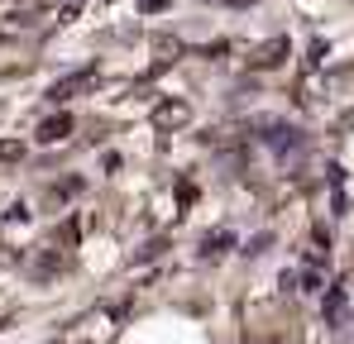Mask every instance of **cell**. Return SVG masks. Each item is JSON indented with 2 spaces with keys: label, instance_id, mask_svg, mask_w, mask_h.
<instances>
[{
  "label": "cell",
  "instance_id": "obj_1",
  "mask_svg": "<svg viewBox=\"0 0 354 344\" xmlns=\"http://www.w3.org/2000/svg\"><path fill=\"white\" fill-rule=\"evenodd\" d=\"M91 82H96V67H82V72H72V77H62V82L48 86V101H53V106H58V101H72V96L86 91Z\"/></svg>",
  "mask_w": 354,
  "mask_h": 344
},
{
  "label": "cell",
  "instance_id": "obj_2",
  "mask_svg": "<svg viewBox=\"0 0 354 344\" xmlns=\"http://www.w3.org/2000/svg\"><path fill=\"white\" fill-rule=\"evenodd\" d=\"M283 57H288V39H268L249 53V67H278Z\"/></svg>",
  "mask_w": 354,
  "mask_h": 344
},
{
  "label": "cell",
  "instance_id": "obj_3",
  "mask_svg": "<svg viewBox=\"0 0 354 344\" xmlns=\"http://www.w3.org/2000/svg\"><path fill=\"white\" fill-rule=\"evenodd\" d=\"M187 120H192V111H187L182 101H163V106L153 111V124H158V129H177V124H187Z\"/></svg>",
  "mask_w": 354,
  "mask_h": 344
},
{
  "label": "cell",
  "instance_id": "obj_4",
  "mask_svg": "<svg viewBox=\"0 0 354 344\" xmlns=\"http://www.w3.org/2000/svg\"><path fill=\"white\" fill-rule=\"evenodd\" d=\"M67 134H72V115H53V120L39 124V144H58Z\"/></svg>",
  "mask_w": 354,
  "mask_h": 344
},
{
  "label": "cell",
  "instance_id": "obj_5",
  "mask_svg": "<svg viewBox=\"0 0 354 344\" xmlns=\"http://www.w3.org/2000/svg\"><path fill=\"white\" fill-rule=\"evenodd\" d=\"M340 306H345V292H340V287H335V292H330V296H326V316H330V321H335V316H340Z\"/></svg>",
  "mask_w": 354,
  "mask_h": 344
},
{
  "label": "cell",
  "instance_id": "obj_6",
  "mask_svg": "<svg viewBox=\"0 0 354 344\" xmlns=\"http://www.w3.org/2000/svg\"><path fill=\"white\" fill-rule=\"evenodd\" d=\"M225 244H235V239H230V234H225V229H221V234H211V239H206V254H221V249H225Z\"/></svg>",
  "mask_w": 354,
  "mask_h": 344
},
{
  "label": "cell",
  "instance_id": "obj_7",
  "mask_svg": "<svg viewBox=\"0 0 354 344\" xmlns=\"http://www.w3.org/2000/svg\"><path fill=\"white\" fill-rule=\"evenodd\" d=\"M10 158H19V144L15 139H0V163H10Z\"/></svg>",
  "mask_w": 354,
  "mask_h": 344
},
{
  "label": "cell",
  "instance_id": "obj_8",
  "mask_svg": "<svg viewBox=\"0 0 354 344\" xmlns=\"http://www.w3.org/2000/svg\"><path fill=\"white\" fill-rule=\"evenodd\" d=\"M134 5H139V10H163L168 0H134Z\"/></svg>",
  "mask_w": 354,
  "mask_h": 344
}]
</instances>
